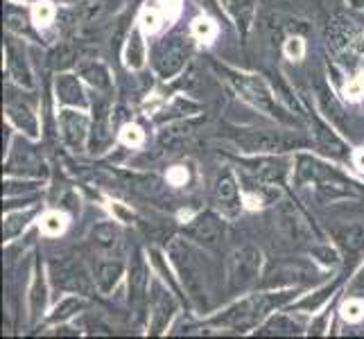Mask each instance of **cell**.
Returning a JSON list of instances; mask_svg holds the SVG:
<instances>
[{
    "instance_id": "obj_31",
    "label": "cell",
    "mask_w": 364,
    "mask_h": 339,
    "mask_svg": "<svg viewBox=\"0 0 364 339\" xmlns=\"http://www.w3.org/2000/svg\"><path fill=\"white\" fill-rule=\"evenodd\" d=\"M296 333H301V323H296L287 315H276L260 330V335H296Z\"/></svg>"
},
{
    "instance_id": "obj_46",
    "label": "cell",
    "mask_w": 364,
    "mask_h": 339,
    "mask_svg": "<svg viewBox=\"0 0 364 339\" xmlns=\"http://www.w3.org/2000/svg\"><path fill=\"white\" fill-rule=\"evenodd\" d=\"M346 95H348L350 99H360V97L364 95V82H362V80L350 82V84L346 86Z\"/></svg>"
},
{
    "instance_id": "obj_25",
    "label": "cell",
    "mask_w": 364,
    "mask_h": 339,
    "mask_svg": "<svg viewBox=\"0 0 364 339\" xmlns=\"http://www.w3.org/2000/svg\"><path fill=\"white\" fill-rule=\"evenodd\" d=\"M111 143V134H109V116H107V107H97L95 109V122H93V141L91 147L93 152H102V149Z\"/></svg>"
},
{
    "instance_id": "obj_44",
    "label": "cell",
    "mask_w": 364,
    "mask_h": 339,
    "mask_svg": "<svg viewBox=\"0 0 364 339\" xmlns=\"http://www.w3.org/2000/svg\"><path fill=\"white\" fill-rule=\"evenodd\" d=\"M348 296H358V298L364 296V267L353 276V281H350V285H348Z\"/></svg>"
},
{
    "instance_id": "obj_10",
    "label": "cell",
    "mask_w": 364,
    "mask_h": 339,
    "mask_svg": "<svg viewBox=\"0 0 364 339\" xmlns=\"http://www.w3.org/2000/svg\"><path fill=\"white\" fill-rule=\"evenodd\" d=\"M186 235L204 247H215L224 235V222L218 215H213V212H202V215H197L191 222V226L186 229Z\"/></svg>"
},
{
    "instance_id": "obj_47",
    "label": "cell",
    "mask_w": 364,
    "mask_h": 339,
    "mask_svg": "<svg viewBox=\"0 0 364 339\" xmlns=\"http://www.w3.org/2000/svg\"><path fill=\"white\" fill-rule=\"evenodd\" d=\"M312 254H315V256H321L319 260L321 262H326V265H335V262H337V254H335V251H331V249H315V251H312Z\"/></svg>"
},
{
    "instance_id": "obj_3",
    "label": "cell",
    "mask_w": 364,
    "mask_h": 339,
    "mask_svg": "<svg viewBox=\"0 0 364 339\" xmlns=\"http://www.w3.org/2000/svg\"><path fill=\"white\" fill-rule=\"evenodd\" d=\"M283 301H287V294H258V296H249L240 303H235L233 308H229L224 315H220L213 323L218 325H227V328H249L254 325L260 317H265V312H269V308L281 306Z\"/></svg>"
},
{
    "instance_id": "obj_45",
    "label": "cell",
    "mask_w": 364,
    "mask_h": 339,
    "mask_svg": "<svg viewBox=\"0 0 364 339\" xmlns=\"http://www.w3.org/2000/svg\"><path fill=\"white\" fill-rule=\"evenodd\" d=\"M186 179H188V172H186L183 168H174V170L168 172V181H170L172 185H183Z\"/></svg>"
},
{
    "instance_id": "obj_29",
    "label": "cell",
    "mask_w": 364,
    "mask_h": 339,
    "mask_svg": "<svg viewBox=\"0 0 364 339\" xmlns=\"http://www.w3.org/2000/svg\"><path fill=\"white\" fill-rule=\"evenodd\" d=\"M315 136H317V141H319V145L326 149V152H331V154H335V156H344V143L337 138L328 127H326L323 122H319V120H315Z\"/></svg>"
},
{
    "instance_id": "obj_34",
    "label": "cell",
    "mask_w": 364,
    "mask_h": 339,
    "mask_svg": "<svg viewBox=\"0 0 364 339\" xmlns=\"http://www.w3.org/2000/svg\"><path fill=\"white\" fill-rule=\"evenodd\" d=\"M55 14L57 11L50 0H39V3H34L32 7V18L36 25H41V28H48V25L55 21Z\"/></svg>"
},
{
    "instance_id": "obj_16",
    "label": "cell",
    "mask_w": 364,
    "mask_h": 339,
    "mask_svg": "<svg viewBox=\"0 0 364 339\" xmlns=\"http://www.w3.org/2000/svg\"><path fill=\"white\" fill-rule=\"evenodd\" d=\"M147 283H149V269L145 265V258L141 251H134L132 265H129V292L132 301L138 303L147 294Z\"/></svg>"
},
{
    "instance_id": "obj_33",
    "label": "cell",
    "mask_w": 364,
    "mask_h": 339,
    "mask_svg": "<svg viewBox=\"0 0 364 339\" xmlns=\"http://www.w3.org/2000/svg\"><path fill=\"white\" fill-rule=\"evenodd\" d=\"M84 306H86L84 298H80V296H68V298H64L57 306L55 315H53V321H66V319H70L75 315V312H80Z\"/></svg>"
},
{
    "instance_id": "obj_14",
    "label": "cell",
    "mask_w": 364,
    "mask_h": 339,
    "mask_svg": "<svg viewBox=\"0 0 364 339\" xmlns=\"http://www.w3.org/2000/svg\"><path fill=\"white\" fill-rule=\"evenodd\" d=\"M9 170L11 172H21V174H46L43 170V161L39 154L34 152L30 145H16L14 154L9 158Z\"/></svg>"
},
{
    "instance_id": "obj_23",
    "label": "cell",
    "mask_w": 364,
    "mask_h": 339,
    "mask_svg": "<svg viewBox=\"0 0 364 339\" xmlns=\"http://www.w3.org/2000/svg\"><path fill=\"white\" fill-rule=\"evenodd\" d=\"M80 75L93 86V89L107 91L111 86L109 70H107L105 64H100V61H84V64L80 66Z\"/></svg>"
},
{
    "instance_id": "obj_28",
    "label": "cell",
    "mask_w": 364,
    "mask_h": 339,
    "mask_svg": "<svg viewBox=\"0 0 364 339\" xmlns=\"http://www.w3.org/2000/svg\"><path fill=\"white\" fill-rule=\"evenodd\" d=\"M46 306V283H43V271L36 267L34 271V281L30 287V312H32V319H39V315L43 312Z\"/></svg>"
},
{
    "instance_id": "obj_13",
    "label": "cell",
    "mask_w": 364,
    "mask_h": 339,
    "mask_svg": "<svg viewBox=\"0 0 364 339\" xmlns=\"http://www.w3.org/2000/svg\"><path fill=\"white\" fill-rule=\"evenodd\" d=\"M7 70L11 75V80L18 82L21 86H32V70L28 64V57H25L23 48L14 41L7 43Z\"/></svg>"
},
{
    "instance_id": "obj_42",
    "label": "cell",
    "mask_w": 364,
    "mask_h": 339,
    "mask_svg": "<svg viewBox=\"0 0 364 339\" xmlns=\"http://www.w3.org/2000/svg\"><path fill=\"white\" fill-rule=\"evenodd\" d=\"M333 290H335V287H326V290H321L315 298H312V296H308V298H304V301H301V303L296 306L299 310H315V308H319L321 303H323V301L326 298H328V296H333Z\"/></svg>"
},
{
    "instance_id": "obj_37",
    "label": "cell",
    "mask_w": 364,
    "mask_h": 339,
    "mask_svg": "<svg viewBox=\"0 0 364 339\" xmlns=\"http://www.w3.org/2000/svg\"><path fill=\"white\" fill-rule=\"evenodd\" d=\"M93 240H95L100 247L111 249V247L116 244V240H118V231H116L111 224H100L97 229L93 231Z\"/></svg>"
},
{
    "instance_id": "obj_11",
    "label": "cell",
    "mask_w": 364,
    "mask_h": 339,
    "mask_svg": "<svg viewBox=\"0 0 364 339\" xmlns=\"http://www.w3.org/2000/svg\"><path fill=\"white\" fill-rule=\"evenodd\" d=\"M310 281V271L304 265H276L267 271L262 287H285V285H299Z\"/></svg>"
},
{
    "instance_id": "obj_40",
    "label": "cell",
    "mask_w": 364,
    "mask_h": 339,
    "mask_svg": "<svg viewBox=\"0 0 364 339\" xmlns=\"http://www.w3.org/2000/svg\"><path fill=\"white\" fill-rule=\"evenodd\" d=\"M143 129L141 127H136V124H124L122 131H120V141L124 145H132V147H138L143 143Z\"/></svg>"
},
{
    "instance_id": "obj_4",
    "label": "cell",
    "mask_w": 364,
    "mask_h": 339,
    "mask_svg": "<svg viewBox=\"0 0 364 339\" xmlns=\"http://www.w3.org/2000/svg\"><path fill=\"white\" fill-rule=\"evenodd\" d=\"M227 72V80L233 84V89L240 93L247 102H251L254 107L262 109L265 113L274 118H283V113L279 109V102H276V95L272 93V89L267 86V82L258 77V75H247V72H237L231 68H224Z\"/></svg>"
},
{
    "instance_id": "obj_27",
    "label": "cell",
    "mask_w": 364,
    "mask_h": 339,
    "mask_svg": "<svg viewBox=\"0 0 364 339\" xmlns=\"http://www.w3.org/2000/svg\"><path fill=\"white\" fill-rule=\"evenodd\" d=\"M124 61H127V66L134 70L143 68V64H145V45H143V36L138 30H132V34H129L127 48H124Z\"/></svg>"
},
{
    "instance_id": "obj_48",
    "label": "cell",
    "mask_w": 364,
    "mask_h": 339,
    "mask_svg": "<svg viewBox=\"0 0 364 339\" xmlns=\"http://www.w3.org/2000/svg\"><path fill=\"white\" fill-rule=\"evenodd\" d=\"M114 212H116V215L122 220V222H127V220H132V212H127V210H124L120 204H114Z\"/></svg>"
},
{
    "instance_id": "obj_1",
    "label": "cell",
    "mask_w": 364,
    "mask_h": 339,
    "mask_svg": "<svg viewBox=\"0 0 364 339\" xmlns=\"http://www.w3.org/2000/svg\"><path fill=\"white\" fill-rule=\"evenodd\" d=\"M296 183L299 185H315L321 199H337L355 195V188L346 181L340 172L331 170L312 156H299L296 161Z\"/></svg>"
},
{
    "instance_id": "obj_17",
    "label": "cell",
    "mask_w": 364,
    "mask_h": 339,
    "mask_svg": "<svg viewBox=\"0 0 364 339\" xmlns=\"http://www.w3.org/2000/svg\"><path fill=\"white\" fill-rule=\"evenodd\" d=\"M337 244H340L348 256H355L358 251H362L364 247V229L360 224H344L337 226L333 231Z\"/></svg>"
},
{
    "instance_id": "obj_22",
    "label": "cell",
    "mask_w": 364,
    "mask_h": 339,
    "mask_svg": "<svg viewBox=\"0 0 364 339\" xmlns=\"http://www.w3.org/2000/svg\"><path fill=\"white\" fill-rule=\"evenodd\" d=\"M122 276V265L118 260H107V262H100L97 269H95V281L97 287L102 290L105 294H109L111 290L116 287V283L120 281Z\"/></svg>"
},
{
    "instance_id": "obj_35",
    "label": "cell",
    "mask_w": 364,
    "mask_h": 339,
    "mask_svg": "<svg viewBox=\"0 0 364 339\" xmlns=\"http://www.w3.org/2000/svg\"><path fill=\"white\" fill-rule=\"evenodd\" d=\"M66 215L64 212H48V215L41 220V233L46 235H59L66 229Z\"/></svg>"
},
{
    "instance_id": "obj_19",
    "label": "cell",
    "mask_w": 364,
    "mask_h": 339,
    "mask_svg": "<svg viewBox=\"0 0 364 339\" xmlns=\"http://www.w3.org/2000/svg\"><path fill=\"white\" fill-rule=\"evenodd\" d=\"M5 111H7V118L14 122L23 134H28L32 138L39 136V122H36V116L25 104L7 102Z\"/></svg>"
},
{
    "instance_id": "obj_49",
    "label": "cell",
    "mask_w": 364,
    "mask_h": 339,
    "mask_svg": "<svg viewBox=\"0 0 364 339\" xmlns=\"http://www.w3.org/2000/svg\"><path fill=\"white\" fill-rule=\"evenodd\" d=\"M353 163H355V168H360L364 172V147L358 149V152L353 154Z\"/></svg>"
},
{
    "instance_id": "obj_6",
    "label": "cell",
    "mask_w": 364,
    "mask_h": 339,
    "mask_svg": "<svg viewBox=\"0 0 364 339\" xmlns=\"http://www.w3.org/2000/svg\"><path fill=\"white\" fill-rule=\"evenodd\" d=\"M188 53H191V50H188L183 36H170V39H163L161 43H156L152 64L159 72V77L170 80L172 75H177L186 64Z\"/></svg>"
},
{
    "instance_id": "obj_8",
    "label": "cell",
    "mask_w": 364,
    "mask_h": 339,
    "mask_svg": "<svg viewBox=\"0 0 364 339\" xmlns=\"http://www.w3.org/2000/svg\"><path fill=\"white\" fill-rule=\"evenodd\" d=\"M59 131H61V138H64V143L70 147V149H84V143L86 138H89V118L84 116L80 111H61L59 113Z\"/></svg>"
},
{
    "instance_id": "obj_50",
    "label": "cell",
    "mask_w": 364,
    "mask_h": 339,
    "mask_svg": "<svg viewBox=\"0 0 364 339\" xmlns=\"http://www.w3.org/2000/svg\"><path fill=\"white\" fill-rule=\"evenodd\" d=\"M350 5H355V7H364V0H350Z\"/></svg>"
},
{
    "instance_id": "obj_24",
    "label": "cell",
    "mask_w": 364,
    "mask_h": 339,
    "mask_svg": "<svg viewBox=\"0 0 364 339\" xmlns=\"http://www.w3.org/2000/svg\"><path fill=\"white\" fill-rule=\"evenodd\" d=\"M57 285H61L64 290H75V292H89L91 283L80 267H64L57 276Z\"/></svg>"
},
{
    "instance_id": "obj_7",
    "label": "cell",
    "mask_w": 364,
    "mask_h": 339,
    "mask_svg": "<svg viewBox=\"0 0 364 339\" xmlns=\"http://www.w3.org/2000/svg\"><path fill=\"white\" fill-rule=\"evenodd\" d=\"M235 145L242 147L245 152H258V154H265V152H281V149H287L292 145H304L296 138H290L281 131H258V129H251V131H242L240 136H235Z\"/></svg>"
},
{
    "instance_id": "obj_39",
    "label": "cell",
    "mask_w": 364,
    "mask_h": 339,
    "mask_svg": "<svg viewBox=\"0 0 364 339\" xmlns=\"http://www.w3.org/2000/svg\"><path fill=\"white\" fill-rule=\"evenodd\" d=\"M193 34L202 41H210L213 36L218 34V28H215V23L208 21V18H197L193 23Z\"/></svg>"
},
{
    "instance_id": "obj_15",
    "label": "cell",
    "mask_w": 364,
    "mask_h": 339,
    "mask_svg": "<svg viewBox=\"0 0 364 339\" xmlns=\"http://www.w3.org/2000/svg\"><path fill=\"white\" fill-rule=\"evenodd\" d=\"M55 91H57V99H59L61 104L80 107V109L86 107L84 91H82V86H80V80L75 77V75H59L57 84H55Z\"/></svg>"
},
{
    "instance_id": "obj_5",
    "label": "cell",
    "mask_w": 364,
    "mask_h": 339,
    "mask_svg": "<svg viewBox=\"0 0 364 339\" xmlns=\"http://www.w3.org/2000/svg\"><path fill=\"white\" fill-rule=\"evenodd\" d=\"M262 265V254L256 247H240L231 251L227 260V276H229V290L233 294L249 290L258 281Z\"/></svg>"
},
{
    "instance_id": "obj_38",
    "label": "cell",
    "mask_w": 364,
    "mask_h": 339,
    "mask_svg": "<svg viewBox=\"0 0 364 339\" xmlns=\"http://www.w3.org/2000/svg\"><path fill=\"white\" fill-rule=\"evenodd\" d=\"M342 317L346 321H360L364 317V303L358 296H348V301L342 306Z\"/></svg>"
},
{
    "instance_id": "obj_26",
    "label": "cell",
    "mask_w": 364,
    "mask_h": 339,
    "mask_svg": "<svg viewBox=\"0 0 364 339\" xmlns=\"http://www.w3.org/2000/svg\"><path fill=\"white\" fill-rule=\"evenodd\" d=\"M281 229L285 231L287 237H294V240H301L306 235L304 229V217L299 215V210L290 204H285L281 208Z\"/></svg>"
},
{
    "instance_id": "obj_30",
    "label": "cell",
    "mask_w": 364,
    "mask_h": 339,
    "mask_svg": "<svg viewBox=\"0 0 364 339\" xmlns=\"http://www.w3.org/2000/svg\"><path fill=\"white\" fill-rule=\"evenodd\" d=\"M34 208L30 210H21V212H11V215L5 217V226H3V235H5V240H14V237L18 233H23V229L28 226V222L34 217Z\"/></svg>"
},
{
    "instance_id": "obj_12",
    "label": "cell",
    "mask_w": 364,
    "mask_h": 339,
    "mask_svg": "<svg viewBox=\"0 0 364 339\" xmlns=\"http://www.w3.org/2000/svg\"><path fill=\"white\" fill-rule=\"evenodd\" d=\"M120 3H124V0H91V3H84L77 11H75V18H80L84 25L102 23L105 18L116 14V11L122 7Z\"/></svg>"
},
{
    "instance_id": "obj_9",
    "label": "cell",
    "mask_w": 364,
    "mask_h": 339,
    "mask_svg": "<svg viewBox=\"0 0 364 339\" xmlns=\"http://www.w3.org/2000/svg\"><path fill=\"white\" fill-rule=\"evenodd\" d=\"M149 312H152V333L166 330L172 315L177 312L172 294L156 281L152 283V294H149Z\"/></svg>"
},
{
    "instance_id": "obj_21",
    "label": "cell",
    "mask_w": 364,
    "mask_h": 339,
    "mask_svg": "<svg viewBox=\"0 0 364 339\" xmlns=\"http://www.w3.org/2000/svg\"><path fill=\"white\" fill-rule=\"evenodd\" d=\"M249 170L256 174L258 179L262 181H276V179H283L285 174V161H276V158H258V161H251L249 163Z\"/></svg>"
},
{
    "instance_id": "obj_51",
    "label": "cell",
    "mask_w": 364,
    "mask_h": 339,
    "mask_svg": "<svg viewBox=\"0 0 364 339\" xmlns=\"http://www.w3.org/2000/svg\"><path fill=\"white\" fill-rule=\"evenodd\" d=\"M202 5H208V7H213V0H199Z\"/></svg>"
},
{
    "instance_id": "obj_36",
    "label": "cell",
    "mask_w": 364,
    "mask_h": 339,
    "mask_svg": "<svg viewBox=\"0 0 364 339\" xmlns=\"http://www.w3.org/2000/svg\"><path fill=\"white\" fill-rule=\"evenodd\" d=\"M163 11H161V7L159 5H147L145 9H143V14H141V25H143V30H147V32H156L161 25H163Z\"/></svg>"
},
{
    "instance_id": "obj_41",
    "label": "cell",
    "mask_w": 364,
    "mask_h": 339,
    "mask_svg": "<svg viewBox=\"0 0 364 339\" xmlns=\"http://www.w3.org/2000/svg\"><path fill=\"white\" fill-rule=\"evenodd\" d=\"M285 55L290 59H301L306 55V43L301 36H290V39L285 41Z\"/></svg>"
},
{
    "instance_id": "obj_18",
    "label": "cell",
    "mask_w": 364,
    "mask_h": 339,
    "mask_svg": "<svg viewBox=\"0 0 364 339\" xmlns=\"http://www.w3.org/2000/svg\"><path fill=\"white\" fill-rule=\"evenodd\" d=\"M215 202L227 208V210H233L237 206V199H240V193H237V181L233 177V172H224L218 177L215 181Z\"/></svg>"
},
{
    "instance_id": "obj_20",
    "label": "cell",
    "mask_w": 364,
    "mask_h": 339,
    "mask_svg": "<svg viewBox=\"0 0 364 339\" xmlns=\"http://www.w3.org/2000/svg\"><path fill=\"white\" fill-rule=\"evenodd\" d=\"M224 9L229 11L231 18L237 23L242 34L249 32L251 21H254V11H256V0H222Z\"/></svg>"
},
{
    "instance_id": "obj_43",
    "label": "cell",
    "mask_w": 364,
    "mask_h": 339,
    "mask_svg": "<svg viewBox=\"0 0 364 339\" xmlns=\"http://www.w3.org/2000/svg\"><path fill=\"white\" fill-rule=\"evenodd\" d=\"M7 28L14 30L16 34H23V36H32V30H30V23L25 16H9L7 18Z\"/></svg>"
},
{
    "instance_id": "obj_2",
    "label": "cell",
    "mask_w": 364,
    "mask_h": 339,
    "mask_svg": "<svg viewBox=\"0 0 364 339\" xmlns=\"http://www.w3.org/2000/svg\"><path fill=\"white\" fill-rule=\"evenodd\" d=\"M170 260L174 269H177L179 279L186 287V292L191 294V298L197 306L206 303V269L202 265V260L197 258L195 249L188 244L181 237H174L170 244Z\"/></svg>"
},
{
    "instance_id": "obj_32",
    "label": "cell",
    "mask_w": 364,
    "mask_h": 339,
    "mask_svg": "<svg viewBox=\"0 0 364 339\" xmlns=\"http://www.w3.org/2000/svg\"><path fill=\"white\" fill-rule=\"evenodd\" d=\"M75 59H77V50L70 43H61L53 50V55H50V66L61 70V68H68L75 64Z\"/></svg>"
}]
</instances>
